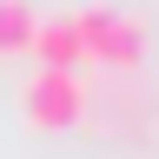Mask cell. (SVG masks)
<instances>
[{"label": "cell", "mask_w": 159, "mask_h": 159, "mask_svg": "<svg viewBox=\"0 0 159 159\" xmlns=\"http://www.w3.org/2000/svg\"><path fill=\"white\" fill-rule=\"evenodd\" d=\"M27 40H33V7L0 0V53H27Z\"/></svg>", "instance_id": "cell-4"}, {"label": "cell", "mask_w": 159, "mask_h": 159, "mask_svg": "<svg viewBox=\"0 0 159 159\" xmlns=\"http://www.w3.org/2000/svg\"><path fill=\"white\" fill-rule=\"evenodd\" d=\"M20 113H27V126H40V133L80 126V113H86V80H80V73H47V66H33V80L20 86Z\"/></svg>", "instance_id": "cell-2"}, {"label": "cell", "mask_w": 159, "mask_h": 159, "mask_svg": "<svg viewBox=\"0 0 159 159\" xmlns=\"http://www.w3.org/2000/svg\"><path fill=\"white\" fill-rule=\"evenodd\" d=\"M73 33H80V53H86L93 66L126 73V66L146 60V27H139L133 13H119V7H80L73 13Z\"/></svg>", "instance_id": "cell-1"}, {"label": "cell", "mask_w": 159, "mask_h": 159, "mask_svg": "<svg viewBox=\"0 0 159 159\" xmlns=\"http://www.w3.org/2000/svg\"><path fill=\"white\" fill-rule=\"evenodd\" d=\"M27 53H33L47 73H80V66H86V53H80V33H73V13L33 20V40H27Z\"/></svg>", "instance_id": "cell-3"}]
</instances>
